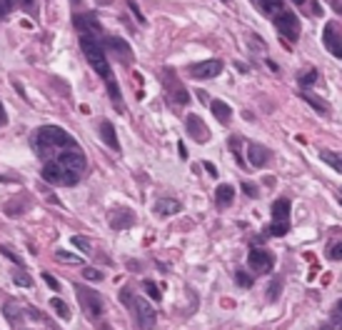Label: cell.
Returning <instances> with one entry per match:
<instances>
[{
  "mask_svg": "<svg viewBox=\"0 0 342 330\" xmlns=\"http://www.w3.org/2000/svg\"><path fill=\"white\" fill-rule=\"evenodd\" d=\"M223 3H230V0H223Z\"/></svg>",
  "mask_w": 342,
  "mask_h": 330,
  "instance_id": "51",
  "label": "cell"
},
{
  "mask_svg": "<svg viewBox=\"0 0 342 330\" xmlns=\"http://www.w3.org/2000/svg\"><path fill=\"white\" fill-rule=\"evenodd\" d=\"M210 110H213V115H215L223 125H228L230 118H232V108H230L225 100H213V103H210Z\"/></svg>",
  "mask_w": 342,
  "mask_h": 330,
  "instance_id": "23",
  "label": "cell"
},
{
  "mask_svg": "<svg viewBox=\"0 0 342 330\" xmlns=\"http://www.w3.org/2000/svg\"><path fill=\"white\" fill-rule=\"evenodd\" d=\"M132 298H135V295H132L127 288H122V290H120V300H122L125 305H130V303H132Z\"/></svg>",
  "mask_w": 342,
  "mask_h": 330,
  "instance_id": "42",
  "label": "cell"
},
{
  "mask_svg": "<svg viewBox=\"0 0 342 330\" xmlns=\"http://www.w3.org/2000/svg\"><path fill=\"white\" fill-rule=\"evenodd\" d=\"M105 45H108V50H113L120 60H127V63H132L135 60V55H132V50L127 48V43L122 40V38H115V35H110V38H105Z\"/></svg>",
  "mask_w": 342,
  "mask_h": 330,
  "instance_id": "16",
  "label": "cell"
},
{
  "mask_svg": "<svg viewBox=\"0 0 342 330\" xmlns=\"http://www.w3.org/2000/svg\"><path fill=\"white\" fill-rule=\"evenodd\" d=\"M280 293H282V280L277 278V280H272V283H270V290H267V300H270V303H275V300L280 298Z\"/></svg>",
  "mask_w": 342,
  "mask_h": 330,
  "instance_id": "31",
  "label": "cell"
},
{
  "mask_svg": "<svg viewBox=\"0 0 342 330\" xmlns=\"http://www.w3.org/2000/svg\"><path fill=\"white\" fill-rule=\"evenodd\" d=\"M73 23H75L78 33H88V35H103V28H100V23H98V18H95V15L78 13V15L73 18Z\"/></svg>",
  "mask_w": 342,
  "mask_h": 330,
  "instance_id": "14",
  "label": "cell"
},
{
  "mask_svg": "<svg viewBox=\"0 0 342 330\" xmlns=\"http://www.w3.org/2000/svg\"><path fill=\"white\" fill-rule=\"evenodd\" d=\"M83 278L85 280H103V273L95 268H83Z\"/></svg>",
  "mask_w": 342,
  "mask_h": 330,
  "instance_id": "38",
  "label": "cell"
},
{
  "mask_svg": "<svg viewBox=\"0 0 342 330\" xmlns=\"http://www.w3.org/2000/svg\"><path fill=\"white\" fill-rule=\"evenodd\" d=\"M80 50L83 55L88 58V65H93V70L103 78L108 93H110V100L115 103V108L122 113V95H120V88H117V80H115V73L105 58V45L98 40V35H88V33H80Z\"/></svg>",
  "mask_w": 342,
  "mask_h": 330,
  "instance_id": "1",
  "label": "cell"
},
{
  "mask_svg": "<svg viewBox=\"0 0 342 330\" xmlns=\"http://www.w3.org/2000/svg\"><path fill=\"white\" fill-rule=\"evenodd\" d=\"M55 155H58L55 163H60L63 168H68V170H73V173H78V175H83V170L88 168V158L83 155L80 148H65V150H60V153H55Z\"/></svg>",
  "mask_w": 342,
  "mask_h": 330,
  "instance_id": "7",
  "label": "cell"
},
{
  "mask_svg": "<svg viewBox=\"0 0 342 330\" xmlns=\"http://www.w3.org/2000/svg\"><path fill=\"white\" fill-rule=\"evenodd\" d=\"M178 153H180V158H183V160L188 158V148H185V143H183V140L178 143Z\"/></svg>",
  "mask_w": 342,
  "mask_h": 330,
  "instance_id": "46",
  "label": "cell"
},
{
  "mask_svg": "<svg viewBox=\"0 0 342 330\" xmlns=\"http://www.w3.org/2000/svg\"><path fill=\"white\" fill-rule=\"evenodd\" d=\"M330 8L340 15V13H342V0H330Z\"/></svg>",
  "mask_w": 342,
  "mask_h": 330,
  "instance_id": "44",
  "label": "cell"
},
{
  "mask_svg": "<svg viewBox=\"0 0 342 330\" xmlns=\"http://www.w3.org/2000/svg\"><path fill=\"white\" fill-rule=\"evenodd\" d=\"M75 293H78V300L83 305V313L90 318V320H100L103 313H105V300L98 290L93 288H85V285H75Z\"/></svg>",
  "mask_w": 342,
  "mask_h": 330,
  "instance_id": "4",
  "label": "cell"
},
{
  "mask_svg": "<svg viewBox=\"0 0 342 330\" xmlns=\"http://www.w3.org/2000/svg\"><path fill=\"white\" fill-rule=\"evenodd\" d=\"M223 68H225V63L218 60V58H213V60H203V63L190 65V75L195 80H208V78H218L223 73Z\"/></svg>",
  "mask_w": 342,
  "mask_h": 330,
  "instance_id": "8",
  "label": "cell"
},
{
  "mask_svg": "<svg viewBox=\"0 0 342 330\" xmlns=\"http://www.w3.org/2000/svg\"><path fill=\"white\" fill-rule=\"evenodd\" d=\"M55 258H58V260H68V263H75V265H80V263H83V260H80L78 255H73V253H68V250H58V253H55Z\"/></svg>",
  "mask_w": 342,
  "mask_h": 330,
  "instance_id": "36",
  "label": "cell"
},
{
  "mask_svg": "<svg viewBox=\"0 0 342 330\" xmlns=\"http://www.w3.org/2000/svg\"><path fill=\"white\" fill-rule=\"evenodd\" d=\"M267 65H270V70H272V73H277V70H280V68H277V63H275V60H267Z\"/></svg>",
  "mask_w": 342,
  "mask_h": 330,
  "instance_id": "48",
  "label": "cell"
},
{
  "mask_svg": "<svg viewBox=\"0 0 342 330\" xmlns=\"http://www.w3.org/2000/svg\"><path fill=\"white\" fill-rule=\"evenodd\" d=\"M185 128H188V135L193 140H198V143H208L210 140V130H208V125L203 123L200 115H188L185 118Z\"/></svg>",
  "mask_w": 342,
  "mask_h": 330,
  "instance_id": "12",
  "label": "cell"
},
{
  "mask_svg": "<svg viewBox=\"0 0 342 330\" xmlns=\"http://www.w3.org/2000/svg\"><path fill=\"white\" fill-rule=\"evenodd\" d=\"M320 158L330 165V168H332L335 173H340V170H342V160H340V155H337L335 150H322V153H320Z\"/></svg>",
  "mask_w": 342,
  "mask_h": 330,
  "instance_id": "26",
  "label": "cell"
},
{
  "mask_svg": "<svg viewBox=\"0 0 342 330\" xmlns=\"http://www.w3.org/2000/svg\"><path fill=\"white\" fill-rule=\"evenodd\" d=\"M130 310H132V318H135V323H137L140 330H152V328H155L157 313H155V308H152L145 298H132Z\"/></svg>",
  "mask_w": 342,
  "mask_h": 330,
  "instance_id": "6",
  "label": "cell"
},
{
  "mask_svg": "<svg viewBox=\"0 0 342 330\" xmlns=\"http://www.w3.org/2000/svg\"><path fill=\"white\" fill-rule=\"evenodd\" d=\"M18 0H0V18H5L13 8H15ZM23 8L30 10V15H38V0H23Z\"/></svg>",
  "mask_w": 342,
  "mask_h": 330,
  "instance_id": "20",
  "label": "cell"
},
{
  "mask_svg": "<svg viewBox=\"0 0 342 330\" xmlns=\"http://www.w3.org/2000/svg\"><path fill=\"white\" fill-rule=\"evenodd\" d=\"M257 10L272 20V25L277 28V33L282 38H287L290 43H295L300 38V20L297 15L285 5V0H255Z\"/></svg>",
  "mask_w": 342,
  "mask_h": 330,
  "instance_id": "2",
  "label": "cell"
},
{
  "mask_svg": "<svg viewBox=\"0 0 342 330\" xmlns=\"http://www.w3.org/2000/svg\"><path fill=\"white\" fill-rule=\"evenodd\" d=\"M215 200H218L220 208L232 205V200H235V188H232V185H218V190H215Z\"/></svg>",
  "mask_w": 342,
  "mask_h": 330,
  "instance_id": "24",
  "label": "cell"
},
{
  "mask_svg": "<svg viewBox=\"0 0 342 330\" xmlns=\"http://www.w3.org/2000/svg\"><path fill=\"white\" fill-rule=\"evenodd\" d=\"M3 315L8 318V323H10L15 330H20V328H23V323H25V315H23V305H20V303L8 300V303L3 305Z\"/></svg>",
  "mask_w": 342,
  "mask_h": 330,
  "instance_id": "17",
  "label": "cell"
},
{
  "mask_svg": "<svg viewBox=\"0 0 342 330\" xmlns=\"http://www.w3.org/2000/svg\"><path fill=\"white\" fill-rule=\"evenodd\" d=\"M33 145H35V153H38L43 160H50V155H55V153H60V150H65V148H78V140H75L68 130H63V128H58V125H43V128L35 133Z\"/></svg>",
  "mask_w": 342,
  "mask_h": 330,
  "instance_id": "3",
  "label": "cell"
},
{
  "mask_svg": "<svg viewBox=\"0 0 342 330\" xmlns=\"http://www.w3.org/2000/svg\"><path fill=\"white\" fill-rule=\"evenodd\" d=\"M0 253H3V255H5V258H8V260H13V263H15V265H23V263H20V258H18V255H15V253H10V250H8V248H5V245H0Z\"/></svg>",
  "mask_w": 342,
  "mask_h": 330,
  "instance_id": "41",
  "label": "cell"
},
{
  "mask_svg": "<svg viewBox=\"0 0 342 330\" xmlns=\"http://www.w3.org/2000/svg\"><path fill=\"white\" fill-rule=\"evenodd\" d=\"M292 5H297L300 13L310 15V18H320L322 15V5H320V0H290Z\"/></svg>",
  "mask_w": 342,
  "mask_h": 330,
  "instance_id": "22",
  "label": "cell"
},
{
  "mask_svg": "<svg viewBox=\"0 0 342 330\" xmlns=\"http://www.w3.org/2000/svg\"><path fill=\"white\" fill-rule=\"evenodd\" d=\"M100 138H103V143H105L113 153H117V150H120V140H117L115 125H113L110 120H103V123H100Z\"/></svg>",
  "mask_w": 342,
  "mask_h": 330,
  "instance_id": "18",
  "label": "cell"
},
{
  "mask_svg": "<svg viewBox=\"0 0 342 330\" xmlns=\"http://www.w3.org/2000/svg\"><path fill=\"white\" fill-rule=\"evenodd\" d=\"M98 3H100V5H105V3H110V0H98Z\"/></svg>",
  "mask_w": 342,
  "mask_h": 330,
  "instance_id": "50",
  "label": "cell"
},
{
  "mask_svg": "<svg viewBox=\"0 0 342 330\" xmlns=\"http://www.w3.org/2000/svg\"><path fill=\"white\" fill-rule=\"evenodd\" d=\"M165 88H167V95H173V100L178 105H188L190 103V93L183 88V83L178 80L175 70H167L165 73Z\"/></svg>",
  "mask_w": 342,
  "mask_h": 330,
  "instance_id": "10",
  "label": "cell"
},
{
  "mask_svg": "<svg viewBox=\"0 0 342 330\" xmlns=\"http://www.w3.org/2000/svg\"><path fill=\"white\" fill-rule=\"evenodd\" d=\"M73 245L80 250V253H90L93 248H90V240L85 238V235H73Z\"/></svg>",
  "mask_w": 342,
  "mask_h": 330,
  "instance_id": "33",
  "label": "cell"
},
{
  "mask_svg": "<svg viewBox=\"0 0 342 330\" xmlns=\"http://www.w3.org/2000/svg\"><path fill=\"white\" fill-rule=\"evenodd\" d=\"M302 100H305L307 105H312V108H315L317 113H322V115L327 113V105H325V100H320V98H315L312 93H307V90H302Z\"/></svg>",
  "mask_w": 342,
  "mask_h": 330,
  "instance_id": "28",
  "label": "cell"
},
{
  "mask_svg": "<svg viewBox=\"0 0 342 330\" xmlns=\"http://www.w3.org/2000/svg\"><path fill=\"white\" fill-rule=\"evenodd\" d=\"M327 258H330V260H340V258H342V243H340V240L332 243V248L327 250Z\"/></svg>",
  "mask_w": 342,
  "mask_h": 330,
  "instance_id": "37",
  "label": "cell"
},
{
  "mask_svg": "<svg viewBox=\"0 0 342 330\" xmlns=\"http://www.w3.org/2000/svg\"><path fill=\"white\" fill-rule=\"evenodd\" d=\"M247 265H250L255 273H267V270H272L275 258H272V253H267V250H262V248H250V253H247Z\"/></svg>",
  "mask_w": 342,
  "mask_h": 330,
  "instance_id": "11",
  "label": "cell"
},
{
  "mask_svg": "<svg viewBox=\"0 0 342 330\" xmlns=\"http://www.w3.org/2000/svg\"><path fill=\"white\" fill-rule=\"evenodd\" d=\"M48 305L55 310V315H58V318H63V320H70V308H68V303H65L63 298H53Z\"/></svg>",
  "mask_w": 342,
  "mask_h": 330,
  "instance_id": "27",
  "label": "cell"
},
{
  "mask_svg": "<svg viewBox=\"0 0 342 330\" xmlns=\"http://www.w3.org/2000/svg\"><path fill=\"white\" fill-rule=\"evenodd\" d=\"M270 160V150L260 143H247V163L252 168H265Z\"/></svg>",
  "mask_w": 342,
  "mask_h": 330,
  "instance_id": "15",
  "label": "cell"
},
{
  "mask_svg": "<svg viewBox=\"0 0 342 330\" xmlns=\"http://www.w3.org/2000/svg\"><path fill=\"white\" fill-rule=\"evenodd\" d=\"M127 8H130V13L137 18V23H145V15L140 13V8H137V3H135V0H127Z\"/></svg>",
  "mask_w": 342,
  "mask_h": 330,
  "instance_id": "39",
  "label": "cell"
},
{
  "mask_svg": "<svg viewBox=\"0 0 342 330\" xmlns=\"http://www.w3.org/2000/svg\"><path fill=\"white\" fill-rule=\"evenodd\" d=\"M320 330H337V328H335V325H332V323H325V325H322V328H320Z\"/></svg>",
  "mask_w": 342,
  "mask_h": 330,
  "instance_id": "49",
  "label": "cell"
},
{
  "mask_svg": "<svg viewBox=\"0 0 342 330\" xmlns=\"http://www.w3.org/2000/svg\"><path fill=\"white\" fill-rule=\"evenodd\" d=\"M8 120V115H5V110H3V103H0V125H3Z\"/></svg>",
  "mask_w": 342,
  "mask_h": 330,
  "instance_id": "47",
  "label": "cell"
},
{
  "mask_svg": "<svg viewBox=\"0 0 342 330\" xmlns=\"http://www.w3.org/2000/svg\"><path fill=\"white\" fill-rule=\"evenodd\" d=\"M315 83H317V70H315V68H307V70H302V73L297 75V85H300L302 90H310Z\"/></svg>",
  "mask_w": 342,
  "mask_h": 330,
  "instance_id": "25",
  "label": "cell"
},
{
  "mask_svg": "<svg viewBox=\"0 0 342 330\" xmlns=\"http://www.w3.org/2000/svg\"><path fill=\"white\" fill-rule=\"evenodd\" d=\"M13 283H15V285H20V288H33V278H30L28 273H23L20 268L13 273Z\"/></svg>",
  "mask_w": 342,
  "mask_h": 330,
  "instance_id": "29",
  "label": "cell"
},
{
  "mask_svg": "<svg viewBox=\"0 0 342 330\" xmlns=\"http://www.w3.org/2000/svg\"><path fill=\"white\" fill-rule=\"evenodd\" d=\"M242 193H245V195H250V198H257V188H255V183L245 180V183H242Z\"/></svg>",
  "mask_w": 342,
  "mask_h": 330,
  "instance_id": "40",
  "label": "cell"
},
{
  "mask_svg": "<svg viewBox=\"0 0 342 330\" xmlns=\"http://www.w3.org/2000/svg\"><path fill=\"white\" fill-rule=\"evenodd\" d=\"M40 175H43V180H48L50 185H68V188H70V185H78V180H80L78 173L63 168V165L55 163V160H45V165L40 168Z\"/></svg>",
  "mask_w": 342,
  "mask_h": 330,
  "instance_id": "5",
  "label": "cell"
},
{
  "mask_svg": "<svg viewBox=\"0 0 342 330\" xmlns=\"http://www.w3.org/2000/svg\"><path fill=\"white\" fill-rule=\"evenodd\" d=\"M235 283H237L240 288H252V275H247L245 270H237V273H235Z\"/></svg>",
  "mask_w": 342,
  "mask_h": 330,
  "instance_id": "34",
  "label": "cell"
},
{
  "mask_svg": "<svg viewBox=\"0 0 342 330\" xmlns=\"http://www.w3.org/2000/svg\"><path fill=\"white\" fill-rule=\"evenodd\" d=\"M43 283H45L50 290H55V293H60V288H63V285H60V280H58L55 275H50V273H43Z\"/></svg>",
  "mask_w": 342,
  "mask_h": 330,
  "instance_id": "35",
  "label": "cell"
},
{
  "mask_svg": "<svg viewBox=\"0 0 342 330\" xmlns=\"http://www.w3.org/2000/svg\"><path fill=\"white\" fill-rule=\"evenodd\" d=\"M272 223H290V200L277 198L272 203Z\"/></svg>",
  "mask_w": 342,
  "mask_h": 330,
  "instance_id": "21",
  "label": "cell"
},
{
  "mask_svg": "<svg viewBox=\"0 0 342 330\" xmlns=\"http://www.w3.org/2000/svg\"><path fill=\"white\" fill-rule=\"evenodd\" d=\"M322 43L325 48L335 55V58H342V38H340V20H330L325 25V33H322Z\"/></svg>",
  "mask_w": 342,
  "mask_h": 330,
  "instance_id": "9",
  "label": "cell"
},
{
  "mask_svg": "<svg viewBox=\"0 0 342 330\" xmlns=\"http://www.w3.org/2000/svg\"><path fill=\"white\" fill-rule=\"evenodd\" d=\"M203 165H205V170H208V173H210L213 178H218V168H215V165H213V163H208V160H205Z\"/></svg>",
  "mask_w": 342,
  "mask_h": 330,
  "instance_id": "45",
  "label": "cell"
},
{
  "mask_svg": "<svg viewBox=\"0 0 342 330\" xmlns=\"http://www.w3.org/2000/svg\"><path fill=\"white\" fill-rule=\"evenodd\" d=\"M155 213H157L160 218H170V215L183 213V205H180L178 200H173V198H160V200L155 203Z\"/></svg>",
  "mask_w": 342,
  "mask_h": 330,
  "instance_id": "19",
  "label": "cell"
},
{
  "mask_svg": "<svg viewBox=\"0 0 342 330\" xmlns=\"http://www.w3.org/2000/svg\"><path fill=\"white\" fill-rule=\"evenodd\" d=\"M108 220L115 230H125V228H132L135 225V213L130 208H113L108 213Z\"/></svg>",
  "mask_w": 342,
  "mask_h": 330,
  "instance_id": "13",
  "label": "cell"
},
{
  "mask_svg": "<svg viewBox=\"0 0 342 330\" xmlns=\"http://www.w3.org/2000/svg\"><path fill=\"white\" fill-rule=\"evenodd\" d=\"M332 325H335V328L340 330V303H337V305L332 308Z\"/></svg>",
  "mask_w": 342,
  "mask_h": 330,
  "instance_id": "43",
  "label": "cell"
},
{
  "mask_svg": "<svg viewBox=\"0 0 342 330\" xmlns=\"http://www.w3.org/2000/svg\"><path fill=\"white\" fill-rule=\"evenodd\" d=\"M287 230H290V223H270V228H267V233H270V235H275V238L285 235Z\"/></svg>",
  "mask_w": 342,
  "mask_h": 330,
  "instance_id": "32",
  "label": "cell"
},
{
  "mask_svg": "<svg viewBox=\"0 0 342 330\" xmlns=\"http://www.w3.org/2000/svg\"><path fill=\"white\" fill-rule=\"evenodd\" d=\"M142 288H145V293H147V298H150L152 303L160 300V288H157L155 280H142Z\"/></svg>",
  "mask_w": 342,
  "mask_h": 330,
  "instance_id": "30",
  "label": "cell"
}]
</instances>
